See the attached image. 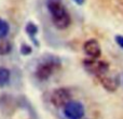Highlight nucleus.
Segmentation results:
<instances>
[{"instance_id":"f257e3e1","label":"nucleus","mask_w":123,"mask_h":119,"mask_svg":"<svg viewBox=\"0 0 123 119\" xmlns=\"http://www.w3.org/2000/svg\"><path fill=\"white\" fill-rule=\"evenodd\" d=\"M47 7L54 26L58 29H66L71 23V17L62 0H47Z\"/></svg>"},{"instance_id":"f03ea898","label":"nucleus","mask_w":123,"mask_h":119,"mask_svg":"<svg viewBox=\"0 0 123 119\" xmlns=\"http://www.w3.org/2000/svg\"><path fill=\"white\" fill-rule=\"evenodd\" d=\"M61 66L60 60L55 56H50V58L43 59L37 65L35 75L39 80H47L52 75L54 74L56 69Z\"/></svg>"},{"instance_id":"7ed1b4c3","label":"nucleus","mask_w":123,"mask_h":119,"mask_svg":"<svg viewBox=\"0 0 123 119\" xmlns=\"http://www.w3.org/2000/svg\"><path fill=\"white\" fill-rule=\"evenodd\" d=\"M83 67L89 74L93 76L99 77L108 74L109 72V64L104 61H98L97 59H86L83 61Z\"/></svg>"},{"instance_id":"20e7f679","label":"nucleus","mask_w":123,"mask_h":119,"mask_svg":"<svg viewBox=\"0 0 123 119\" xmlns=\"http://www.w3.org/2000/svg\"><path fill=\"white\" fill-rule=\"evenodd\" d=\"M70 101H71V92L67 88H57L52 92L50 96V102L56 108L64 107Z\"/></svg>"},{"instance_id":"39448f33","label":"nucleus","mask_w":123,"mask_h":119,"mask_svg":"<svg viewBox=\"0 0 123 119\" xmlns=\"http://www.w3.org/2000/svg\"><path fill=\"white\" fill-rule=\"evenodd\" d=\"M63 111L67 119H81L85 114V109L82 103L72 100L63 107Z\"/></svg>"},{"instance_id":"423d86ee","label":"nucleus","mask_w":123,"mask_h":119,"mask_svg":"<svg viewBox=\"0 0 123 119\" xmlns=\"http://www.w3.org/2000/svg\"><path fill=\"white\" fill-rule=\"evenodd\" d=\"M83 51L87 56L92 59H98L102 55V48L96 39H90L83 45Z\"/></svg>"},{"instance_id":"0eeeda50","label":"nucleus","mask_w":123,"mask_h":119,"mask_svg":"<svg viewBox=\"0 0 123 119\" xmlns=\"http://www.w3.org/2000/svg\"><path fill=\"white\" fill-rule=\"evenodd\" d=\"M99 82L102 83V86L109 92H115L116 90L119 88L120 86V81L118 77H112L109 76L108 74L104 75V76L99 77Z\"/></svg>"},{"instance_id":"6e6552de","label":"nucleus","mask_w":123,"mask_h":119,"mask_svg":"<svg viewBox=\"0 0 123 119\" xmlns=\"http://www.w3.org/2000/svg\"><path fill=\"white\" fill-rule=\"evenodd\" d=\"M25 30H26V33H27L28 36L30 37V39L32 40V42H34L36 46H39V42L37 41V39H35L36 35L38 34V26H37L36 24H34L32 22H29V23L26 24Z\"/></svg>"},{"instance_id":"1a4fd4ad","label":"nucleus","mask_w":123,"mask_h":119,"mask_svg":"<svg viewBox=\"0 0 123 119\" xmlns=\"http://www.w3.org/2000/svg\"><path fill=\"white\" fill-rule=\"evenodd\" d=\"M10 76H11V74L8 68L0 67V88L8 85V82L10 81Z\"/></svg>"},{"instance_id":"9d476101","label":"nucleus","mask_w":123,"mask_h":119,"mask_svg":"<svg viewBox=\"0 0 123 119\" xmlns=\"http://www.w3.org/2000/svg\"><path fill=\"white\" fill-rule=\"evenodd\" d=\"M9 30H10V26L9 23L3 19H0V40L3 38H6L9 34Z\"/></svg>"},{"instance_id":"9b49d317","label":"nucleus","mask_w":123,"mask_h":119,"mask_svg":"<svg viewBox=\"0 0 123 119\" xmlns=\"http://www.w3.org/2000/svg\"><path fill=\"white\" fill-rule=\"evenodd\" d=\"M12 50V45L9 41H1L0 42V55H6L9 54Z\"/></svg>"},{"instance_id":"f8f14e48","label":"nucleus","mask_w":123,"mask_h":119,"mask_svg":"<svg viewBox=\"0 0 123 119\" xmlns=\"http://www.w3.org/2000/svg\"><path fill=\"white\" fill-rule=\"evenodd\" d=\"M31 52H32V49L30 46L26 45V43H23V45L21 46V53L23 54V55H29Z\"/></svg>"},{"instance_id":"ddd939ff","label":"nucleus","mask_w":123,"mask_h":119,"mask_svg":"<svg viewBox=\"0 0 123 119\" xmlns=\"http://www.w3.org/2000/svg\"><path fill=\"white\" fill-rule=\"evenodd\" d=\"M115 40H116V42H117V45L123 49V36L122 35H117V36L115 37Z\"/></svg>"},{"instance_id":"4468645a","label":"nucleus","mask_w":123,"mask_h":119,"mask_svg":"<svg viewBox=\"0 0 123 119\" xmlns=\"http://www.w3.org/2000/svg\"><path fill=\"white\" fill-rule=\"evenodd\" d=\"M74 1L76 2L77 4H79V6H81V4H83V3H84V1H85V0H74Z\"/></svg>"}]
</instances>
